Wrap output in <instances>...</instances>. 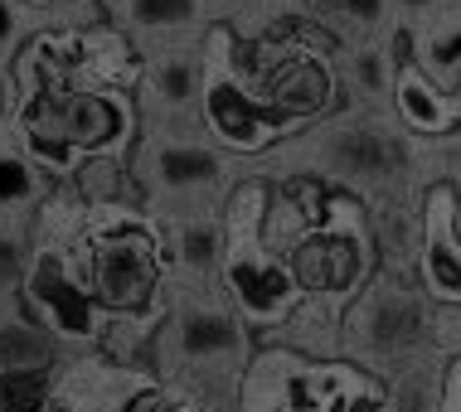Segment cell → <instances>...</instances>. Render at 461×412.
<instances>
[{
  "label": "cell",
  "instance_id": "2e32d148",
  "mask_svg": "<svg viewBox=\"0 0 461 412\" xmlns=\"http://www.w3.org/2000/svg\"><path fill=\"white\" fill-rule=\"evenodd\" d=\"M442 369H447V354L428 349V354L403 359L389 373H379L384 412H442Z\"/></svg>",
  "mask_w": 461,
  "mask_h": 412
},
{
  "label": "cell",
  "instance_id": "e0dca14e",
  "mask_svg": "<svg viewBox=\"0 0 461 412\" xmlns=\"http://www.w3.org/2000/svg\"><path fill=\"white\" fill-rule=\"evenodd\" d=\"M321 30L330 34L335 44H369V40H384V30L393 24V10L389 0H296Z\"/></svg>",
  "mask_w": 461,
  "mask_h": 412
},
{
  "label": "cell",
  "instance_id": "44dd1931",
  "mask_svg": "<svg viewBox=\"0 0 461 412\" xmlns=\"http://www.w3.org/2000/svg\"><path fill=\"white\" fill-rule=\"evenodd\" d=\"M34 262V219L0 223V296H20Z\"/></svg>",
  "mask_w": 461,
  "mask_h": 412
},
{
  "label": "cell",
  "instance_id": "7c38bea8",
  "mask_svg": "<svg viewBox=\"0 0 461 412\" xmlns=\"http://www.w3.org/2000/svg\"><path fill=\"white\" fill-rule=\"evenodd\" d=\"M107 20L122 34H131L141 54L151 49L199 44L209 24V0H103Z\"/></svg>",
  "mask_w": 461,
  "mask_h": 412
},
{
  "label": "cell",
  "instance_id": "cb8c5ba5",
  "mask_svg": "<svg viewBox=\"0 0 461 412\" xmlns=\"http://www.w3.org/2000/svg\"><path fill=\"white\" fill-rule=\"evenodd\" d=\"M15 117H20V83L10 64H0V136H15Z\"/></svg>",
  "mask_w": 461,
  "mask_h": 412
},
{
  "label": "cell",
  "instance_id": "ffe728a7",
  "mask_svg": "<svg viewBox=\"0 0 461 412\" xmlns=\"http://www.w3.org/2000/svg\"><path fill=\"white\" fill-rule=\"evenodd\" d=\"M418 34V58L413 64L428 73L438 87H452L461 83V0L452 10H442L432 24H422V30H413Z\"/></svg>",
  "mask_w": 461,
  "mask_h": 412
},
{
  "label": "cell",
  "instance_id": "52a82bcc",
  "mask_svg": "<svg viewBox=\"0 0 461 412\" xmlns=\"http://www.w3.org/2000/svg\"><path fill=\"white\" fill-rule=\"evenodd\" d=\"M253 354V330L214 286H166V316L156 330V373L180 364H233Z\"/></svg>",
  "mask_w": 461,
  "mask_h": 412
},
{
  "label": "cell",
  "instance_id": "6da1fadb",
  "mask_svg": "<svg viewBox=\"0 0 461 412\" xmlns=\"http://www.w3.org/2000/svg\"><path fill=\"white\" fill-rule=\"evenodd\" d=\"M277 156L292 160L286 170H311L355 199L422 184V141L398 127L389 107H340L335 117L286 136Z\"/></svg>",
  "mask_w": 461,
  "mask_h": 412
},
{
  "label": "cell",
  "instance_id": "ac0fdd59",
  "mask_svg": "<svg viewBox=\"0 0 461 412\" xmlns=\"http://www.w3.org/2000/svg\"><path fill=\"white\" fill-rule=\"evenodd\" d=\"M64 184L88 209H112V204H141L146 209L141 184H136L127 156H83Z\"/></svg>",
  "mask_w": 461,
  "mask_h": 412
},
{
  "label": "cell",
  "instance_id": "7a4b0ae2",
  "mask_svg": "<svg viewBox=\"0 0 461 412\" xmlns=\"http://www.w3.org/2000/svg\"><path fill=\"white\" fill-rule=\"evenodd\" d=\"M68 257L107 316H166V228L151 209H88L83 238L68 243Z\"/></svg>",
  "mask_w": 461,
  "mask_h": 412
},
{
  "label": "cell",
  "instance_id": "8fae6325",
  "mask_svg": "<svg viewBox=\"0 0 461 412\" xmlns=\"http://www.w3.org/2000/svg\"><path fill=\"white\" fill-rule=\"evenodd\" d=\"M166 228V286H214L223 253H229V233H223L219 209H199V214L160 219Z\"/></svg>",
  "mask_w": 461,
  "mask_h": 412
},
{
  "label": "cell",
  "instance_id": "9a60e30c",
  "mask_svg": "<svg viewBox=\"0 0 461 412\" xmlns=\"http://www.w3.org/2000/svg\"><path fill=\"white\" fill-rule=\"evenodd\" d=\"M340 310L345 306L326 301V296H302L258 345L292 349L302 359H340Z\"/></svg>",
  "mask_w": 461,
  "mask_h": 412
},
{
  "label": "cell",
  "instance_id": "4316f807",
  "mask_svg": "<svg viewBox=\"0 0 461 412\" xmlns=\"http://www.w3.org/2000/svg\"><path fill=\"white\" fill-rule=\"evenodd\" d=\"M456 233H461V184H456Z\"/></svg>",
  "mask_w": 461,
  "mask_h": 412
},
{
  "label": "cell",
  "instance_id": "d6986e66",
  "mask_svg": "<svg viewBox=\"0 0 461 412\" xmlns=\"http://www.w3.org/2000/svg\"><path fill=\"white\" fill-rule=\"evenodd\" d=\"M54 184L59 180H49V175L20 151L15 136H0V223L34 219L40 199L54 190Z\"/></svg>",
  "mask_w": 461,
  "mask_h": 412
},
{
  "label": "cell",
  "instance_id": "8992f818",
  "mask_svg": "<svg viewBox=\"0 0 461 412\" xmlns=\"http://www.w3.org/2000/svg\"><path fill=\"white\" fill-rule=\"evenodd\" d=\"M282 262L292 267L302 296H326V301L345 306L374 277V238H369L365 199L330 190L326 219L286 247Z\"/></svg>",
  "mask_w": 461,
  "mask_h": 412
},
{
  "label": "cell",
  "instance_id": "4fadbf2b",
  "mask_svg": "<svg viewBox=\"0 0 461 412\" xmlns=\"http://www.w3.org/2000/svg\"><path fill=\"white\" fill-rule=\"evenodd\" d=\"M389 117H393L408 136H413V141H422V146H442V141H452V136L461 131L456 107H452V93L432 83L418 64L393 68V83H389Z\"/></svg>",
  "mask_w": 461,
  "mask_h": 412
},
{
  "label": "cell",
  "instance_id": "5bb4252c",
  "mask_svg": "<svg viewBox=\"0 0 461 412\" xmlns=\"http://www.w3.org/2000/svg\"><path fill=\"white\" fill-rule=\"evenodd\" d=\"M78 73L88 87H112V93H136L146 73V54L136 49L131 34H122L117 24H97V30L78 34Z\"/></svg>",
  "mask_w": 461,
  "mask_h": 412
},
{
  "label": "cell",
  "instance_id": "603a6c76",
  "mask_svg": "<svg viewBox=\"0 0 461 412\" xmlns=\"http://www.w3.org/2000/svg\"><path fill=\"white\" fill-rule=\"evenodd\" d=\"M30 30H34V10L15 5V0H0V64L15 58V49L24 44Z\"/></svg>",
  "mask_w": 461,
  "mask_h": 412
},
{
  "label": "cell",
  "instance_id": "30bf717a",
  "mask_svg": "<svg viewBox=\"0 0 461 412\" xmlns=\"http://www.w3.org/2000/svg\"><path fill=\"white\" fill-rule=\"evenodd\" d=\"M418 286L432 306H461V233H456V180H432L422 190V238L413 257Z\"/></svg>",
  "mask_w": 461,
  "mask_h": 412
},
{
  "label": "cell",
  "instance_id": "ba28073f",
  "mask_svg": "<svg viewBox=\"0 0 461 412\" xmlns=\"http://www.w3.org/2000/svg\"><path fill=\"white\" fill-rule=\"evenodd\" d=\"M20 301L64 345V354L93 349L97 335H103V320H107V310L93 301V291L83 282L78 262L68 257V247H49V243H34V262L20 286Z\"/></svg>",
  "mask_w": 461,
  "mask_h": 412
},
{
  "label": "cell",
  "instance_id": "484cf974",
  "mask_svg": "<svg viewBox=\"0 0 461 412\" xmlns=\"http://www.w3.org/2000/svg\"><path fill=\"white\" fill-rule=\"evenodd\" d=\"M452 107H456V121H461V83L452 87Z\"/></svg>",
  "mask_w": 461,
  "mask_h": 412
},
{
  "label": "cell",
  "instance_id": "7402d4cb",
  "mask_svg": "<svg viewBox=\"0 0 461 412\" xmlns=\"http://www.w3.org/2000/svg\"><path fill=\"white\" fill-rule=\"evenodd\" d=\"M117 412H199V408L190 403V393H185L180 383L146 373L141 383H131V393L117 403Z\"/></svg>",
  "mask_w": 461,
  "mask_h": 412
},
{
  "label": "cell",
  "instance_id": "9c48e42d",
  "mask_svg": "<svg viewBox=\"0 0 461 412\" xmlns=\"http://www.w3.org/2000/svg\"><path fill=\"white\" fill-rule=\"evenodd\" d=\"M219 291L258 340L302 301L292 267L263 238H229V253H223V267H219Z\"/></svg>",
  "mask_w": 461,
  "mask_h": 412
},
{
  "label": "cell",
  "instance_id": "277c9868",
  "mask_svg": "<svg viewBox=\"0 0 461 412\" xmlns=\"http://www.w3.org/2000/svg\"><path fill=\"white\" fill-rule=\"evenodd\" d=\"M233 30L223 20H209L199 34V58H204V83H199V127L233 160H263L286 136H296L292 121H282L272 107H263L248 83L229 68Z\"/></svg>",
  "mask_w": 461,
  "mask_h": 412
},
{
  "label": "cell",
  "instance_id": "3957f363",
  "mask_svg": "<svg viewBox=\"0 0 461 412\" xmlns=\"http://www.w3.org/2000/svg\"><path fill=\"white\" fill-rule=\"evenodd\" d=\"M428 349H438V306L418 286V272L374 267V277L340 310V359L379 379Z\"/></svg>",
  "mask_w": 461,
  "mask_h": 412
},
{
  "label": "cell",
  "instance_id": "5b68a950",
  "mask_svg": "<svg viewBox=\"0 0 461 412\" xmlns=\"http://www.w3.org/2000/svg\"><path fill=\"white\" fill-rule=\"evenodd\" d=\"M127 160L156 219L219 209L233 184V156H223L209 136H136Z\"/></svg>",
  "mask_w": 461,
  "mask_h": 412
},
{
  "label": "cell",
  "instance_id": "d4e9b609",
  "mask_svg": "<svg viewBox=\"0 0 461 412\" xmlns=\"http://www.w3.org/2000/svg\"><path fill=\"white\" fill-rule=\"evenodd\" d=\"M442 412H461V349L447 354V369H442Z\"/></svg>",
  "mask_w": 461,
  "mask_h": 412
}]
</instances>
